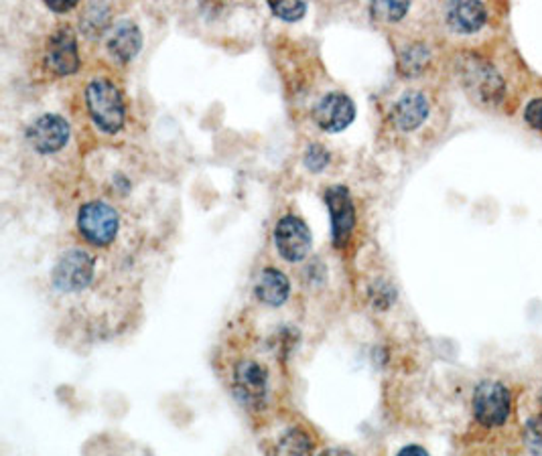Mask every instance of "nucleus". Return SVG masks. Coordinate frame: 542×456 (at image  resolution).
Wrapping results in <instances>:
<instances>
[{
	"label": "nucleus",
	"mask_w": 542,
	"mask_h": 456,
	"mask_svg": "<svg viewBox=\"0 0 542 456\" xmlns=\"http://www.w3.org/2000/svg\"><path fill=\"white\" fill-rule=\"evenodd\" d=\"M329 213H331V227H333V242L338 248L349 240L351 232L356 225V209L351 203L349 191L346 187H331L325 193Z\"/></svg>",
	"instance_id": "obj_9"
},
{
	"label": "nucleus",
	"mask_w": 542,
	"mask_h": 456,
	"mask_svg": "<svg viewBox=\"0 0 542 456\" xmlns=\"http://www.w3.org/2000/svg\"><path fill=\"white\" fill-rule=\"evenodd\" d=\"M275 242L281 255L288 262L303 260L311 248V232L303 219L287 215L278 222L275 230Z\"/></svg>",
	"instance_id": "obj_6"
},
{
	"label": "nucleus",
	"mask_w": 542,
	"mask_h": 456,
	"mask_svg": "<svg viewBox=\"0 0 542 456\" xmlns=\"http://www.w3.org/2000/svg\"><path fill=\"white\" fill-rule=\"evenodd\" d=\"M524 120L532 128L542 134V98L530 99L526 109H524Z\"/></svg>",
	"instance_id": "obj_22"
},
{
	"label": "nucleus",
	"mask_w": 542,
	"mask_h": 456,
	"mask_svg": "<svg viewBox=\"0 0 542 456\" xmlns=\"http://www.w3.org/2000/svg\"><path fill=\"white\" fill-rule=\"evenodd\" d=\"M94 278V258L84 250H69L53 270V285L61 292L84 290Z\"/></svg>",
	"instance_id": "obj_5"
},
{
	"label": "nucleus",
	"mask_w": 542,
	"mask_h": 456,
	"mask_svg": "<svg viewBox=\"0 0 542 456\" xmlns=\"http://www.w3.org/2000/svg\"><path fill=\"white\" fill-rule=\"evenodd\" d=\"M313 116L325 132H341L354 122L356 108L348 96L329 94L319 99V104L313 109Z\"/></svg>",
	"instance_id": "obj_10"
},
{
	"label": "nucleus",
	"mask_w": 542,
	"mask_h": 456,
	"mask_svg": "<svg viewBox=\"0 0 542 456\" xmlns=\"http://www.w3.org/2000/svg\"><path fill=\"white\" fill-rule=\"evenodd\" d=\"M141 43H142V39H141V31L137 29V25L124 21L120 25H116L114 35L110 39V51L120 61H129L141 51Z\"/></svg>",
	"instance_id": "obj_15"
},
{
	"label": "nucleus",
	"mask_w": 542,
	"mask_h": 456,
	"mask_svg": "<svg viewBox=\"0 0 542 456\" xmlns=\"http://www.w3.org/2000/svg\"><path fill=\"white\" fill-rule=\"evenodd\" d=\"M328 162H329V154L323 149V146H319V144L309 146V150H307V154H305L307 169L318 172V171H323L325 167H328Z\"/></svg>",
	"instance_id": "obj_21"
},
{
	"label": "nucleus",
	"mask_w": 542,
	"mask_h": 456,
	"mask_svg": "<svg viewBox=\"0 0 542 456\" xmlns=\"http://www.w3.org/2000/svg\"><path fill=\"white\" fill-rule=\"evenodd\" d=\"M429 116V99L421 91H409L404 94L392 109V120L402 132L417 130Z\"/></svg>",
	"instance_id": "obj_13"
},
{
	"label": "nucleus",
	"mask_w": 542,
	"mask_h": 456,
	"mask_svg": "<svg viewBox=\"0 0 542 456\" xmlns=\"http://www.w3.org/2000/svg\"><path fill=\"white\" fill-rule=\"evenodd\" d=\"M524 442H526L532 454H542V416L530 418L524 426Z\"/></svg>",
	"instance_id": "obj_19"
},
{
	"label": "nucleus",
	"mask_w": 542,
	"mask_h": 456,
	"mask_svg": "<svg viewBox=\"0 0 542 456\" xmlns=\"http://www.w3.org/2000/svg\"><path fill=\"white\" fill-rule=\"evenodd\" d=\"M78 227L94 245H110L119 233V213L102 201H92L79 209Z\"/></svg>",
	"instance_id": "obj_4"
},
{
	"label": "nucleus",
	"mask_w": 542,
	"mask_h": 456,
	"mask_svg": "<svg viewBox=\"0 0 542 456\" xmlns=\"http://www.w3.org/2000/svg\"><path fill=\"white\" fill-rule=\"evenodd\" d=\"M270 11H273L278 18H283V21L295 23L305 15L307 6L305 3H270Z\"/></svg>",
	"instance_id": "obj_20"
},
{
	"label": "nucleus",
	"mask_w": 542,
	"mask_h": 456,
	"mask_svg": "<svg viewBox=\"0 0 542 456\" xmlns=\"http://www.w3.org/2000/svg\"><path fill=\"white\" fill-rule=\"evenodd\" d=\"M319 456H354V454L341 449H329V451H323Z\"/></svg>",
	"instance_id": "obj_25"
},
{
	"label": "nucleus",
	"mask_w": 542,
	"mask_h": 456,
	"mask_svg": "<svg viewBox=\"0 0 542 456\" xmlns=\"http://www.w3.org/2000/svg\"><path fill=\"white\" fill-rule=\"evenodd\" d=\"M47 6L56 13H66L69 8H74L76 3H68V0H47Z\"/></svg>",
	"instance_id": "obj_23"
},
{
	"label": "nucleus",
	"mask_w": 542,
	"mask_h": 456,
	"mask_svg": "<svg viewBox=\"0 0 542 456\" xmlns=\"http://www.w3.org/2000/svg\"><path fill=\"white\" fill-rule=\"evenodd\" d=\"M431 61V53L424 47L422 43H412L409 47L401 51L399 57V67L404 76H419L424 69H427Z\"/></svg>",
	"instance_id": "obj_16"
},
{
	"label": "nucleus",
	"mask_w": 542,
	"mask_h": 456,
	"mask_svg": "<svg viewBox=\"0 0 542 456\" xmlns=\"http://www.w3.org/2000/svg\"><path fill=\"white\" fill-rule=\"evenodd\" d=\"M510 389L500 381H482L474 394V414L480 424L487 428L502 426L510 416Z\"/></svg>",
	"instance_id": "obj_3"
},
{
	"label": "nucleus",
	"mask_w": 542,
	"mask_h": 456,
	"mask_svg": "<svg viewBox=\"0 0 542 456\" xmlns=\"http://www.w3.org/2000/svg\"><path fill=\"white\" fill-rule=\"evenodd\" d=\"M411 5L409 3H376L372 5V16L380 18V21L386 23H396L409 13Z\"/></svg>",
	"instance_id": "obj_18"
},
{
	"label": "nucleus",
	"mask_w": 542,
	"mask_h": 456,
	"mask_svg": "<svg viewBox=\"0 0 542 456\" xmlns=\"http://www.w3.org/2000/svg\"><path fill=\"white\" fill-rule=\"evenodd\" d=\"M47 66L56 73H59V76H69V73L78 71V43L76 35L69 26H59V29L51 35V39L47 43Z\"/></svg>",
	"instance_id": "obj_11"
},
{
	"label": "nucleus",
	"mask_w": 542,
	"mask_h": 456,
	"mask_svg": "<svg viewBox=\"0 0 542 456\" xmlns=\"http://www.w3.org/2000/svg\"><path fill=\"white\" fill-rule=\"evenodd\" d=\"M464 88L469 91L475 102L485 106H498L506 96V81L492 63L477 57V55H465L459 63Z\"/></svg>",
	"instance_id": "obj_1"
},
{
	"label": "nucleus",
	"mask_w": 542,
	"mask_h": 456,
	"mask_svg": "<svg viewBox=\"0 0 542 456\" xmlns=\"http://www.w3.org/2000/svg\"><path fill=\"white\" fill-rule=\"evenodd\" d=\"M255 292L258 300H262L265 305L278 306L288 298V280L285 274L278 272L276 268H266L260 272Z\"/></svg>",
	"instance_id": "obj_14"
},
{
	"label": "nucleus",
	"mask_w": 542,
	"mask_h": 456,
	"mask_svg": "<svg viewBox=\"0 0 542 456\" xmlns=\"http://www.w3.org/2000/svg\"><path fill=\"white\" fill-rule=\"evenodd\" d=\"M89 114L104 132H119L124 124V102L119 88L108 79H94L86 89Z\"/></svg>",
	"instance_id": "obj_2"
},
{
	"label": "nucleus",
	"mask_w": 542,
	"mask_h": 456,
	"mask_svg": "<svg viewBox=\"0 0 542 456\" xmlns=\"http://www.w3.org/2000/svg\"><path fill=\"white\" fill-rule=\"evenodd\" d=\"M399 456H429V452L424 451L422 446L412 444V446H406V449H402V451L399 452Z\"/></svg>",
	"instance_id": "obj_24"
},
{
	"label": "nucleus",
	"mask_w": 542,
	"mask_h": 456,
	"mask_svg": "<svg viewBox=\"0 0 542 456\" xmlns=\"http://www.w3.org/2000/svg\"><path fill=\"white\" fill-rule=\"evenodd\" d=\"M266 369L256 361H240L234 371V389H236L242 404L258 409L266 398Z\"/></svg>",
	"instance_id": "obj_7"
},
{
	"label": "nucleus",
	"mask_w": 542,
	"mask_h": 456,
	"mask_svg": "<svg viewBox=\"0 0 542 456\" xmlns=\"http://www.w3.org/2000/svg\"><path fill=\"white\" fill-rule=\"evenodd\" d=\"M487 23V8L484 3H451L447 6V25L457 35H475Z\"/></svg>",
	"instance_id": "obj_12"
},
{
	"label": "nucleus",
	"mask_w": 542,
	"mask_h": 456,
	"mask_svg": "<svg viewBox=\"0 0 542 456\" xmlns=\"http://www.w3.org/2000/svg\"><path fill=\"white\" fill-rule=\"evenodd\" d=\"M26 139L33 144V149L41 154L57 152L69 140V124L61 116L45 114L29 126Z\"/></svg>",
	"instance_id": "obj_8"
},
{
	"label": "nucleus",
	"mask_w": 542,
	"mask_h": 456,
	"mask_svg": "<svg viewBox=\"0 0 542 456\" xmlns=\"http://www.w3.org/2000/svg\"><path fill=\"white\" fill-rule=\"evenodd\" d=\"M311 452H313L311 438L303 430H299V428L288 430L276 446V456H311Z\"/></svg>",
	"instance_id": "obj_17"
}]
</instances>
